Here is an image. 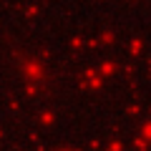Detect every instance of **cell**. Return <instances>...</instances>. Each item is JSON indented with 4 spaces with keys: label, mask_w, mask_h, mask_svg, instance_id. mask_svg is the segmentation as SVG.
Masks as SVG:
<instances>
[]
</instances>
